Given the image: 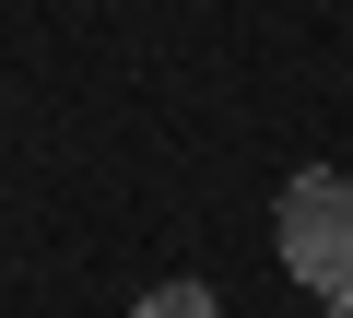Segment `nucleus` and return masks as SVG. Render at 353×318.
I'll return each instance as SVG.
<instances>
[{
	"mask_svg": "<svg viewBox=\"0 0 353 318\" xmlns=\"http://www.w3.org/2000/svg\"><path fill=\"white\" fill-rule=\"evenodd\" d=\"M283 271L294 283H318V295H341L353 283V177L341 166H306V177H283Z\"/></svg>",
	"mask_w": 353,
	"mask_h": 318,
	"instance_id": "obj_1",
	"label": "nucleus"
},
{
	"mask_svg": "<svg viewBox=\"0 0 353 318\" xmlns=\"http://www.w3.org/2000/svg\"><path fill=\"white\" fill-rule=\"evenodd\" d=\"M130 318H224V306H212V283H153Z\"/></svg>",
	"mask_w": 353,
	"mask_h": 318,
	"instance_id": "obj_2",
	"label": "nucleus"
},
{
	"mask_svg": "<svg viewBox=\"0 0 353 318\" xmlns=\"http://www.w3.org/2000/svg\"><path fill=\"white\" fill-rule=\"evenodd\" d=\"M330 318H353V283H341V295H330Z\"/></svg>",
	"mask_w": 353,
	"mask_h": 318,
	"instance_id": "obj_3",
	"label": "nucleus"
}]
</instances>
